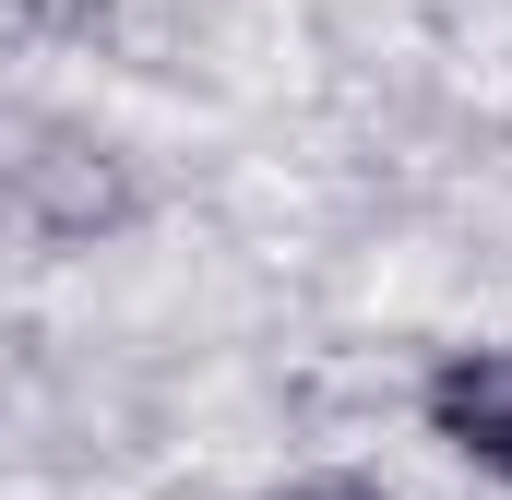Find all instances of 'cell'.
<instances>
[{"label":"cell","instance_id":"cell-1","mask_svg":"<svg viewBox=\"0 0 512 500\" xmlns=\"http://www.w3.org/2000/svg\"><path fill=\"white\" fill-rule=\"evenodd\" d=\"M12 191H24V215L48 227V239H108L143 215V179H131L108 143H36L24 167H12Z\"/></svg>","mask_w":512,"mask_h":500},{"label":"cell","instance_id":"cell-2","mask_svg":"<svg viewBox=\"0 0 512 500\" xmlns=\"http://www.w3.org/2000/svg\"><path fill=\"white\" fill-rule=\"evenodd\" d=\"M417 417H429V441H453L477 477L512 489V346H453L417 381Z\"/></svg>","mask_w":512,"mask_h":500},{"label":"cell","instance_id":"cell-3","mask_svg":"<svg viewBox=\"0 0 512 500\" xmlns=\"http://www.w3.org/2000/svg\"><path fill=\"white\" fill-rule=\"evenodd\" d=\"M262 500H393V489L346 477V465H322V477H286V489H262Z\"/></svg>","mask_w":512,"mask_h":500}]
</instances>
